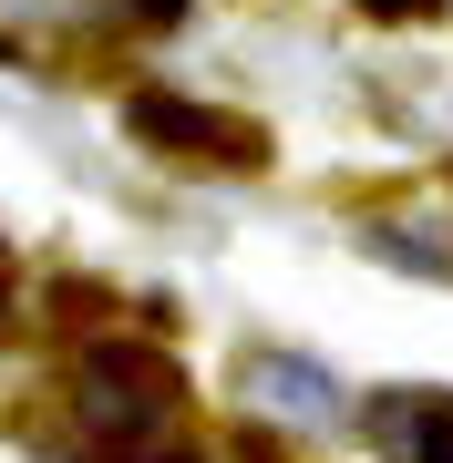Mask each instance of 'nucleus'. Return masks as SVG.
Segmentation results:
<instances>
[{"label":"nucleus","mask_w":453,"mask_h":463,"mask_svg":"<svg viewBox=\"0 0 453 463\" xmlns=\"http://www.w3.org/2000/svg\"><path fill=\"white\" fill-rule=\"evenodd\" d=\"M83 402H93V432H114V453H124V443H155L185 412V371L155 340H103L83 361Z\"/></svg>","instance_id":"f257e3e1"},{"label":"nucleus","mask_w":453,"mask_h":463,"mask_svg":"<svg viewBox=\"0 0 453 463\" xmlns=\"http://www.w3.org/2000/svg\"><path fill=\"white\" fill-rule=\"evenodd\" d=\"M124 124H135V145L196 155V165H217V175H258V165H269V124L217 114V103H185V93H135Z\"/></svg>","instance_id":"f03ea898"},{"label":"nucleus","mask_w":453,"mask_h":463,"mask_svg":"<svg viewBox=\"0 0 453 463\" xmlns=\"http://www.w3.org/2000/svg\"><path fill=\"white\" fill-rule=\"evenodd\" d=\"M371 432H382L392 463H453V392H392V402H371Z\"/></svg>","instance_id":"7ed1b4c3"},{"label":"nucleus","mask_w":453,"mask_h":463,"mask_svg":"<svg viewBox=\"0 0 453 463\" xmlns=\"http://www.w3.org/2000/svg\"><path fill=\"white\" fill-rule=\"evenodd\" d=\"M361 11H382V21H433L443 0H361Z\"/></svg>","instance_id":"20e7f679"},{"label":"nucleus","mask_w":453,"mask_h":463,"mask_svg":"<svg viewBox=\"0 0 453 463\" xmlns=\"http://www.w3.org/2000/svg\"><path fill=\"white\" fill-rule=\"evenodd\" d=\"M135 21H185V0H124Z\"/></svg>","instance_id":"39448f33"}]
</instances>
